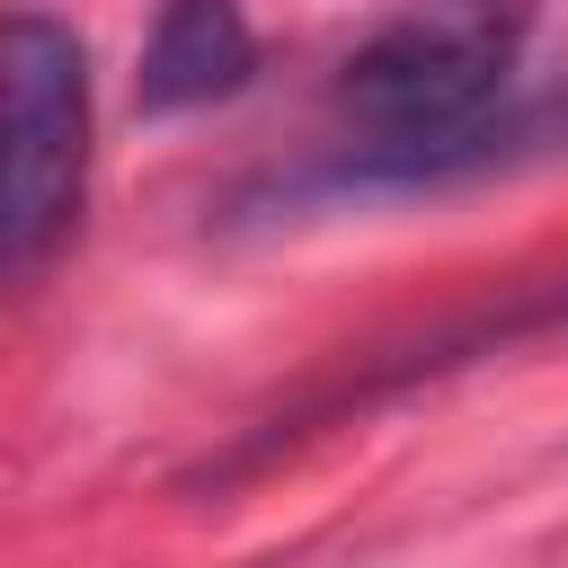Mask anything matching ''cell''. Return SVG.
<instances>
[{"instance_id": "6da1fadb", "label": "cell", "mask_w": 568, "mask_h": 568, "mask_svg": "<svg viewBox=\"0 0 568 568\" xmlns=\"http://www.w3.org/2000/svg\"><path fill=\"white\" fill-rule=\"evenodd\" d=\"M524 36L515 9H408L337 62L328 98L355 115V142H444L506 106Z\"/></svg>"}, {"instance_id": "7a4b0ae2", "label": "cell", "mask_w": 568, "mask_h": 568, "mask_svg": "<svg viewBox=\"0 0 568 568\" xmlns=\"http://www.w3.org/2000/svg\"><path fill=\"white\" fill-rule=\"evenodd\" d=\"M0 89H9V178H0V266L27 284L80 222L89 195V53L62 18H0Z\"/></svg>"}, {"instance_id": "3957f363", "label": "cell", "mask_w": 568, "mask_h": 568, "mask_svg": "<svg viewBox=\"0 0 568 568\" xmlns=\"http://www.w3.org/2000/svg\"><path fill=\"white\" fill-rule=\"evenodd\" d=\"M550 151H568V89L506 98L497 115H479L444 142H337L284 195H435V186L497 178V169H524V160H550Z\"/></svg>"}, {"instance_id": "277c9868", "label": "cell", "mask_w": 568, "mask_h": 568, "mask_svg": "<svg viewBox=\"0 0 568 568\" xmlns=\"http://www.w3.org/2000/svg\"><path fill=\"white\" fill-rule=\"evenodd\" d=\"M257 71V44H248V18L222 9V0H178L160 9L151 44H142V71H133V98L142 115H186V106H213V98H240Z\"/></svg>"}, {"instance_id": "5b68a950", "label": "cell", "mask_w": 568, "mask_h": 568, "mask_svg": "<svg viewBox=\"0 0 568 568\" xmlns=\"http://www.w3.org/2000/svg\"><path fill=\"white\" fill-rule=\"evenodd\" d=\"M524 328H568V293H550V302H515V311H488V320H470V328H444L435 346H417L408 364H390V373H373L364 390H390V382H417V373H444V364H462V355H479V346H497V337H524Z\"/></svg>"}]
</instances>
